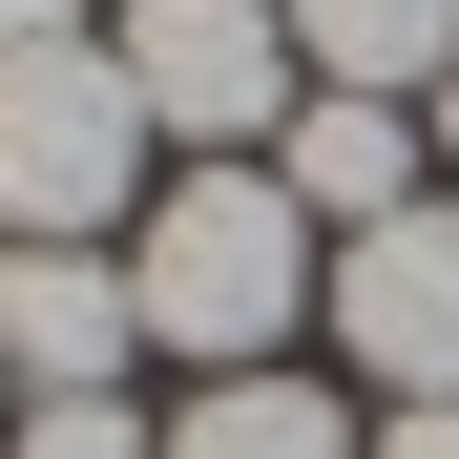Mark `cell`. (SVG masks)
I'll return each instance as SVG.
<instances>
[{"label": "cell", "mask_w": 459, "mask_h": 459, "mask_svg": "<svg viewBox=\"0 0 459 459\" xmlns=\"http://www.w3.org/2000/svg\"><path fill=\"white\" fill-rule=\"evenodd\" d=\"M126 314L168 334L188 376H272V334L314 314V209H292L272 168H188V188H146V230H126Z\"/></svg>", "instance_id": "6da1fadb"}, {"label": "cell", "mask_w": 459, "mask_h": 459, "mask_svg": "<svg viewBox=\"0 0 459 459\" xmlns=\"http://www.w3.org/2000/svg\"><path fill=\"white\" fill-rule=\"evenodd\" d=\"M292 63L355 105H418V84H459V0H292Z\"/></svg>", "instance_id": "52a82bcc"}, {"label": "cell", "mask_w": 459, "mask_h": 459, "mask_svg": "<svg viewBox=\"0 0 459 459\" xmlns=\"http://www.w3.org/2000/svg\"><path fill=\"white\" fill-rule=\"evenodd\" d=\"M0 355H22L42 397H105V376L146 355V314H126V251H0Z\"/></svg>", "instance_id": "5b68a950"}, {"label": "cell", "mask_w": 459, "mask_h": 459, "mask_svg": "<svg viewBox=\"0 0 459 459\" xmlns=\"http://www.w3.org/2000/svg\"><path fill=\"white\" fill-rule=\"evenodd\" d=\"M314 314L355 334V376H376V397H397V418H418V397H459V209L418 188L397 230H355Z\"/></svg>", "instance_id": "277c9868"}, {"label": "cell", "mask_w": 459, "mask_h": 459, "mask_svg": "<svg viewBox=\"0 0 459 459\" xmlns=\"http://www.w3.org/2000/svg\"><path fill=\"white\" fill-rule=\"evenodd\" d=\"M0 42H84V0H0Z\"/></svg>", "instance_id": "8fae6325"}, {"label": "cell", "mask_w": 459, "mask_h": 459, "mask_svg": "<svg viewBox=\"0 0 459 459\" xmlns=\"http://www.w3.org/2000/svg\"><path fill=\"white\" fill-rule=\"evenodd\" d=\"M168 459H376V438L314 397V376H209V397L168 418Z\"/></svg>", "instance_id": "ba28073f"}, {"label": "cell", "mask_w": 459, "mask_h": 459, "mask_svg": "<svg viewBox=\"0 0 459 459\" xmlns=\"http://www.w3.org/2000/svg\"><path fill=\"white\" fill-rule=\"evenodd\" d=\"M105 63L168 146H272L292 126V0H126Z\"/></svg>", "instance_id": "3957f363"}, {"label": "cell", "mask_w": 459, "mask_h": 459, "mask_svg": "<svg viewBox=\"0 0 459 459\" xmlns=\"http://www.w3.org/2000/svg\"><path fill=\"white\" fill-rule=\"evenodd\" d=\"M0 376H22V355H0Z\"/></svg>", "instance_id": "4fadbf2b"}, {"label": "cell", "mask_w": 459, "mask_h": 459, "mask_svg": "<svg viewBox=\"0 0 459 459\" xmlns=\"http://www.w3.org/2000/svg\"><path fill=\"white\" fill-rule=\"evenodd\" d=\"M418 168H438L418 105H355V84H314V105L272 126V188L314 209V230H397V209H418Z\"/></svg>", "instance_id": "8992f818"}, {"label": "cell", "mask_w": 459, "mask_h": 459, "mask_svg": "<svg viewBox=\"0 0 459 459\" xmlns=\"http://www.w3.org/2000/svg\"><path fill=\"white\" fill-rule=\"evenodd\" d=\"M438 146H459V84H438Z\"/></svg>", "instance_id": "7c38bea8"}, {"label": "cell", "mask_w": 459, "mask_h": 459, "mask_svg": "<svg viewBox=\"0 0 459 459\" xmlns=\"http://www.w3.org/2000/svg\"><path fill=\"white\" fill-rule=\"evenodd\" d=\"M146 126L126 105V63L105 42H0V230H22V251H84V230L146 188Z\"/></svg>", "instance_id": "7a4b0ae2"}, {"label": "cell", "mask_w": 459, "mask_h": 459, "mask_svg": "<svg viewBox=\"0 0 459 459\" xmlns=\"http://www.w3.org/2000/svg\"><path fill=\"white\" fill-rule=\"evenodd\" d=\"M0 459H168V438H146L126 397H42V418H22V438H0Z\"/></svg>", "instance_id": "9c48e42d"}, {"label": "cell", "mask_w": 459, "mask_h": 459, "mask_svg": "<svg viewBox=\"0 0 459 459\" xmlns=\"http://www.w3.org/2000/svg\"><path fill=\"white\" fill-rule=\"evenodd\" d=\"M376 459H459V397H418V418H376Z\"/></svg>", "instance_id": "30bf717a"}]
</instances>
